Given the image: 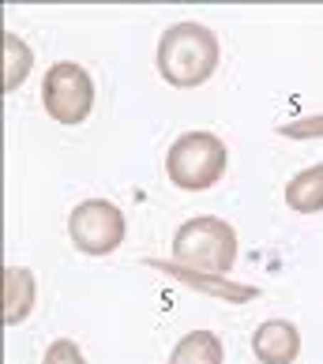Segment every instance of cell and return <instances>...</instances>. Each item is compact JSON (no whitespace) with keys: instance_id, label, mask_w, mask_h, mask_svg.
Listing matches in <instances>:
<instances>
[{"instance_id":"277c9868","label":"cell","mask_w":323,"mask_h":364,"mask_svg":"<svg viewBox=\"0 0 323 364\" xmlns=\"http://www.w3.org/2000/svg\"><path fill=\"white\" fill-rule=\"evenodd\" d=\"M42 105L57 124H83L94 109V83L83 64L57 60L42 79Z\"/></svg>"},{"instance_id":"9c48e42d","label":"cell","mask_w":323,"mask_h":364,"mask_svg":"<svg viewBox=\"0 0 323 364\" xmlns=\"http://www.w3.org/2000/svg\"><path fill=\"white\" fill-rule=\"evenodd\" d=\"M286 207L297 214H319L323 210V161L293 173L286 184Z\"/></svg>"},{"instance_id":"5b68a950","label":"cell","mask_w":323,"mask_h":364,"mask_svg":"<svg viewBox=\"0 0 323 364\" xmlns=\"http://www.w3.org/2000/svg\"><path fill=\"white\" fill-rule=\"evenodd\" d=\"M68 237L83 255H113L128 237V222L110 199H83L68 214Z\"/></svg>"},{"instance_id":"6da1fadb","label":"cell","mask_w":323,"mask_h":364,"mask_svg":"<svg viewBox=\"0 0 323 364\" xmlns=\"http://www.w3.org/2000/svg\"><path fill=\"white\" fill-rule=\"evenodd\" d=\"M222 46L203 23H173L158 42V75L177 90H196L218 72Z\"/></svg>"},{"instance_id":"8fae6325","label":"cell","mask_w":323,"mask_h":364,"mask_svg":"<svg viewBox=\"0 0 323 364\" xmlns=\"http://www.w3.org/2000/svg\"><path fill=\"white\" fill-rule=\"evenodd\" d=\"M31 64H34L31 46H26L19 34L4 31V94L23 87V79L31 75Z\"/></svg>"},{"instance_id":"8992f818","label":"cell","mask_w":323,"mask_h":364,"mask_svg":"<svg viewBox=\"0 0 323 364\" xmlns=\"http://www.w3.org/2000/svg\"><path fill=\"white\" fill-rule=\"evenodd\" d=\"M147 267L158 271V274L177 278V282H184V286L207 293V296H218V301H226V304H248L252 296H260L255 286H240V282H230L226 274H211V271H192V267H181L173 259H147Z\"/></svg>"},{"instance_id":"ba28073f","label":"cell","mask_w":323,"mask_h":364,"mask_svg":"<svg viewBox=\"0 0 323 364\" xmlns=\"http://www.w3.org/2000/svg\"><path fill=\"white\" fill-rule=\"evenodd\" d=\"M38 301V278L26 267H4V323L19 327V323L34 312Z\"/></svg>"},{"instance_id":"52a82bcc","label":"cell","mask_w":323,"mask_h":364,"mask_svg":"<svg viewBox=\"0 0 323 364\" xmlns=\"http://www.w3.org/2000/svg\"><path fill=\"white\" fill-rule=\"evenodd\" d=\"M252 353L260 364H293L301 357V334L290 319H267L252 334Z\"/></svg>"},{"instance_id":"30bf717a","label":"cell","mask_w":323,"mask_h":364,"mask_svg":"<svg viewBox=\"0 0 323 364\" xmlns=\"http://www.w3.org/2000/svg\"><path fill=\"white\" fill-rule=\"evenodd\" d=\"M226 349H222V338L214 331H192L173 346L169 353V364H222Z\"/></svg>"},{"instance_id":"7a4b0ae2","label":"cell","mask_w":323,"mask_h":364,"mask_svg":"<svg viewBox=\"0 0 323 364\" xmlns=\"http://www.w3.org/2000/svg\"><path fill=\"white\" fill-rule=\"evenodd\" d=\"M230 151L214 132H184L166 151V177L181 192H207L226 177Z\"/></svg>"},{"instance_id":"7c38bea8","label":"cell","mask_w":323,"mask_h":364,"mask_svg":"<svg viewBox=\"0 0 323 364\" xmlns=\"http://www.w3.org/2000/svg\"><path fill=\"white\" fill-rule=\"evenodd\" d=\"M275 128H278V136H286V139H323V113L286 120V124H275Z\"/></svg>"},{"instance_id":"3957f363","label":"cell","mask_w":323,"mask_h":364,"mask_svg":"<svg viewBox=\"0 0 323 364\" xmlns=\"http://www.w3.org/2000/svg\"><path fill=\"white\" fill-rule=\"evenodd\" d=\"M173 263L192 271L230 274L237 263V233L222 218H188L173 233Z\"/></svg>"},{"instance_id":"4fadbf2b","label":"cell","mask_w":323,"mask_h":364,"mask_svg":"<svg viewBox=\"0 0 323 364\" xmlns=\"http://www.w3.org/2000/svg\"><path fill=\"white\" fill-rule=\"evenodd\" d=\"M42 364H87L83 353H79V346L68 342V338H57L49 349H46V360Z\"/></svg>"}]
</instances>
